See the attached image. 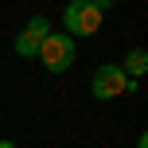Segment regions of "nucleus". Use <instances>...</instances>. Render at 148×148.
I'll return each instance as SVG.
<instances>
[{
    "label": "nucleus",
    "mask_w": 148,
    "mask_h": 148,
    "mask_svg": "<svg viewBox=\"0 0 148 148\" xmlns=\"http://www.w3.org/2000/svg\"><path fill=\"white\" fill-rule=\"evenodd\" d=\"M35 59L43 62V70L62 74V70H70V66H74V59H78V47H74V39L66 35V31H51V35L43 39V47H39Z\"/></svg>",
    "instance_id": "2"
},
{
    "label": "nucleus",
    "mask_w": 148,
    "mask_h": 148,
    "mask_svg": "<svg viewBox=\"0 0 148 148\" xmlns=\"http://www.w3.org/2000/svg\"><path fill=\"white\" fill-rule=\"evenodd\" d=\"M94 4H97V8H101V12H105V8H113V4H117V0H94Z\"/></svg>",
    "instance_id": "6"
},
{
    "label": "nucleus",
    "mask_w": 148,
    "mask_h": 148,
    "mask_svg": "<svg viewBox=\"0 0 148 148\" xmlns=\"http://www.w3.org/2000/svg\"><path fill=\"white\" fill-rule=\"evenodd\" d=\"M97 27H101V8H97L94 0H70V4L62 8V31H66L70 39L94 35Z\"/></svg>",
    "instance_id": "3"
},
{
    "label": "nucleus",
    "mask_w": 148,
    "mask_h": 148,
    "mask_svg": "<svg viewBox=\"0 0 148 148\" xmlns=\"http://www.w3.org/2000/svg\"><path fill=\"white\" fill-rule=\"evenodd\" d=\"M90 94H94V101H113V97H121V94H136V82L129 78L117 62H105V66H97L94 78H90Z\"/></svg>",
    "instance_id": "1"
},
{
    "label": "nucleus",
    "mask_w": 148,
    "mask_h": 148,
    "mask_svg": "<svg viewBox=\"0 0 148 148\" xmlns=\"http://www.w3.org/2000/svg\"><path fill=\"white\" fill-rule=\"evenodd\" d=\"M136 148H148V136L140 133V136H136Z\"/></svg>",
    "instance_id": "7"
},
{
    "label": "nucleus",
    "mask_w": 148,
    "mask_h": 148,
    "mask_svg": "<svg viewBox=\"0 0 148 148\" xmlns=\"http://www.w3.org/2000/svg\"><path fill=\"white\" fill-rule=\"evenodd\" d=\"M121 70H125L129 78L136 82V78H140V74L148 70V51H144V47H133V51L125 55V66H121Z\"/></svg>",
    "instance_id": "5"
},
{
    "label": "nucleus",
    "mask_w": 148,
    "mask_h": 148,
    "mask_svg": "<svg viewBox=\"0 0 148 148\" xmlns=\"http://www.w3.org/2000/svg\"><path fill=\"white\" fill-rule=\"evenodd\" d=\"M47 35H51V20H47V16H31V20L23 23V31L16 35L12 47H16V55H20V59H35Z\"/></svg>",
    "instance_id": "4"
},
{
    "label": "nucleus",
    "mask_w": 148,
    "mask_h": 148,
    "mask_svg": "<svg viewBox=\"0 0 148 148\" xmlns=\"http://www.w3.org/2000/svg\"><path fill=\"white\" fill-rule=\"evenodd\" d=\"M0 148H16V144H12V140H0Z\"/></svg>",
    "instance_id": "8"
}]
</instances>
